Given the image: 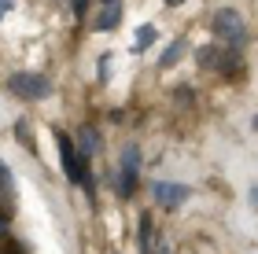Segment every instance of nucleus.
Returning a JSON list of instances; mask_svg holds the SVG:
<instances>
[{
  "instance_id": "obj_17",
  "label": "nucleus",
  "mask_w": 258,
  "mask_h": 254,
  "mask_svg": "<svg viewBox=\"0 0 258 254\" xmlns=\"http://www.w3.org/2000/svg\"><path fill=\"white\" fill-rule=\"evenodd\" d=\"M251 199H254V206H258V188H251Z\"/></svg>"
},
{
  "instance_id": "obj_18",
  "label": "nucleus",
  "mask_w": 258,
  "mask_h": 254,
  "mask_svg": "<svg viewBox=\"0 0 258 254\" xmlns=\"http://www.w3.org/2000/svg\"><path fill=\"white\" fill-rule=\"evenodd\" d=\"M166 4H170V8H177V4H184V0H166Z\"/></svg>"
},
{
  "instance_id": "obj_10",
  "label": "nucleus",
  "mask_w": 258,
  "mask_h": 254,
  "mask_svg": "<svg viewBox=\"0 0 258 254\" xmlns=\"http://www.w3.org/2000/svg\"><path fill=\"white\" fill-rule=\"evenodd\" d=\"M184 48H188V41H184V37H177V41H173L166 52L159 55V66H162V70H166V66H173V63H177L181 55H184Z\"/></svg>"
},
{
  "instance_id": "obj_2",
  "label": "nucleus",
  "mask_w": 258,
  "mask_h": 254,
  "mask_svg": "<svg viewBox=\"0 0 258 254\" xmlns=\"http://www.w3.org/2000/svg\"><path fill=\"white\" fill-rule=\"evenodd\" d=\"M210 26H214L218 41H225L229 48H240V44L247 41V22H243V15H240L236 8H218Z\"/></svg>"
},
{
  "instance_id": "obj_11",
  "label": "nucleus",
  "mask_w": 258,
  "mask_h": 254,
  "mask_svg": "<svg viewBox=\"0 0 258 254\" xmlns=\"http://www.w3.org/2000/svg\"><path fill=\"white\" fill-rule=\"evenodd\" d=\"M151 41H155V30H151V26H144V30H140L137 37H133V52H144V48H151Z\"/></svg>"
},
{
  "instance_id": "obj_7",
  "label": "nucleus",
  "mask_w": 258,
  "mask_h": 254,
  "mask_svg": "<svg viewBox=\"0 0 258 254\" xmlns=\"http://www.w3.org/2000/svg\"><path fill=\"white\" fill-rule=\"evenodd\" d=\"M92 26H96L100 33H107V30H118V26H122V4H118V0H107V4H103V11L96 15V22H92Z\"/></svg>"
},
{
  "instance_id": "obj_12",
  "label": "nucleus",
  "mask_w": 258,
  "mask_h": 254,
  "mask_svg": "<svg viewBox=\"0 0 258 254\" xmlns=\"http://www.w3.org/2000/svg\"><path fill=\"white\" fill-rule=\"evenodd\" d=\"M11 188H15V181H11V170H8L4 162H0V195L8 199V195H11Z\"/></svg>"
},
{
  "instance_id": "obj_6",
  "label": "nucleus",
  "mask_w": 258,
  "mask_h": 254,
  "mask_svg": "<svg viewBox=\"0 0 258 254\" xmlns=\"http://www.w3.org/2000/svg\"><path fill=\"white\" fill-rule=\"evenodd\" d=\"M188 195L192 192L184 188V184H173V181H155V184H151V199H155L159 206H166V210H177Z\"/></svg>"
},
{
  "instance_id": "obj_4",
  "label": "nucleus",
  "mask_w": 258,
  "mask_h": 254,
  "mask_svg": "<svg viewBox=\"0 0 258 254\" xmlns=\"http://www.w3.org/2000/svg\"><path fill=\"white\" fill-rule=\"evenodd\" d=\"M8 89L15 92L19 100H44L52 92V81L44 74H30V70H19L8 77Z\"/></svg>"
},
{
  "instance_id": "obj_19",
  "label": "nucleus",
  "mask_w": 258,
  "mask_h": 254,
  "mask_svg": "<svg viewBox=\"0 0 258 254\" xmlns=\"http://www.w3.org/2000/svg\"><path fill=\"white\" fill-rule=\"evenodd\" d=\"M251 125H254V133H258V114H254V122H251Z\"/></svg>"
},
{
  "instance_id": "obj_14",
  "label": "nucleus",
  "mask_w": 258,
  "mask_h": 254,
  "mask_svg": "<svg viewBox=\"0 0 258 254\" xmlns=\"http://www.w3.org/2000/svg\"><path fill=\"white\" fill-rule=\"evenodd\" d=\"M85 8H89V0H74V15H78V19L85 15Z\"/></svg>"
},
{
  "instance_id": "obj_20",
  "label": "nucleus",
  "mask_w": 258,
  "mask_h": 254,
  "mask_svg": "<svg viewBox=\"0 0 258 254\" xmlns=\"http://www.w3.org/2000/svg\"><path fill=\"white\" fill-rule=\"evenodd\" d=\"M103 4H107V0H103Z\"/></svg>"
},
{
  "instance_id": "obj_5",
  "label": "nucleus",
  "mask_w": 258,
  "mask_h": 254,
  "mask_svg": "<svg viewBox=\"0 0 258 254\" xmlns=\"http://www.w3.org/2000/svg\"><path fill=\"white\" fill-rule=\"evenodd\" d=\"M137 173H140V151H137V144H125L122 166H118V195H122V199H133Z\"/></svg>"
},
{
  "instance_id": "obj_3",
  "label": "nucleus",
  "mask_w": 258,
  "mask_h": 254,
  "mask_svg": "<svg viewBox=\"0 0 258 254\" xmlns=\"http://www.w3.org/2000/svg\"><path fill=\"white\" fill-rule=\"evenodd\" d=\"M196 63L199 66H207V70H221V74H240V52H232L229 48V44H225V48H210V44H207V48H196Z\"/></svg>"
},
{
  "instance_id": "obj_16",
  "label": "nucleus",
  "mask_w": 258,
  "mask_h": 254,
  "mask_svg": "<svg viewBox=\"0 0 258 254\" xmlns=\"http://www.w3.org/2000/svg\"><path fill=\"white\" fill-rule=\"evenodd\" d=\"M4 236H8V217L0 214V239H4Z\"/></svg>"
},
{
  "instance_id": "obj_1",
  "label": "nucleus",
  "mask_w": 258,
  "mask_h": 254,
  "mask_svg": "<svg viewBox=\"0 0 258 254\" xmlns=\"http://www.w3.org/2000/svg\"><path fill=\"white\" fill-rule=\"evenodd\" d=\"M55 140H59V158H63L67 181H70V184H81V188H85V195L92 199V177H89V170H85V158L74 151V140H70L67 133H59V129H55Z\"/></svg>"
},
{
  "instance_id": "obj_15",
  "label": "nucleus",
  "mask_w": 258,
  "mask_h": 254,
  "mask_svg": "<svg viewBox=\"0 0 258 254\" xmlns=\"http://www.w3.org/2000/svg\"><path fill=\"white\" fill-rule=\"evenodd\" d=\"M11 4H15V0H0V19H4L8 11H11Z\"/></svg>"
},
{
  "instance_id": "obj_9",
  "label": "nucleus",
  "mask_w": 258,
  "mask_h": 254,
  "mask_svg": "<svg viewBox=\"0 0 258 254\" xmlns=\"http://www.w3.org/2000/svg\"><path fill=\"white\" fill-rule=\"evenodd\" d=\"M140 254H155V221H151V214H140Z\"/></svg>"
},
{
  "instance_id": "obj_13",
  "label": "nucleus",
  "mask_w": 258,
  "mask_h": 254,
  "mask_svg": "<svg viewBox=\"0 0 258 254\" xmlns=\"http://www.w3.org/2000/svg\"><path fill=\"white\" fill-rule=\"evenodd\" d=\"M107 74H111V55H103V59H100V77H103V81H107Z\"/></svg>"
},
{
  "instance_id": "obj_8",
  "label": "nucleus",
  "mask_w": 258,
  "mask_h": 254,
  "mask_svg": "<svg viewBox=\"0 0 258 254\" xmlns=\"http://www.w3.org/2000/svg\"><path fill=\"white\" fill-rule=\"evenodd\" d=\"M78 147H81L85 158L100 151V129H96V125H81V129H78Z\"/></svg>"
}]
</instances>
